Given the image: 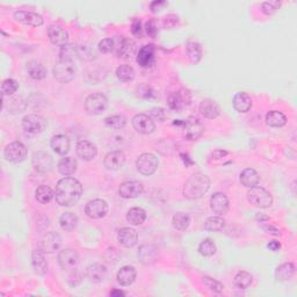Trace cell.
<instances>
[{
  "label": "cell",
  "mask_w": 297,
  "mask_h": 297,
  "mask_svg": "<svg viewBox=\"0 0 297 297\" xmlns=\"http://www.w3.org/2000/svg\"><path fill=\"white\" fill-rule=\"evenodd\" d=\"M83 186L74 178H63L58 181L55 191L56 202L62 207H72L80 200Z\"/></svg>",
  "instance_id": "cell-1"
},
{
  "label": "cell",
  "mask_w": 297,
  "mask_h": 297,
  "mask_svg": "<svg viewBox=\"0 0 297 297\" xmlns=\"http://www.w3.org/2000/svg\"><path fill=\"white\" fill-rule=\"evenodd\" d=\"M210 187V180L207 175L197 173L188 179L184 187L185 198L190 200H197L203 197Z\"/></svg>",
  "instance_id": "cell-2"
},
{
  "label": "cell",
  "mask_w": 297,
  "mask_h": 297,
  "mask_svg": "<svg viewBox=\"0 0 297 297\" xmlns=\"http://www.w3.org/2000/svg\"><path fill=\"white\" fill-rule=\"evenodd\" d=\"M248 200L252 205L261 209L269 208L273 203L271 193L258 186H254L248 192Z\"/></svg>",
  "instance_id": "cell-3"
},
{
  "label": "cell",
  "mask_w": 297,
  "mask_h": 297,
  "mask_svg": "<svg viewBox=\"0 0 297 297\" xmlns=\"http://www.w3.org/2000/svg\"><path fill=\"white\" fill-rule=\"evenodd\" d=\"M77 67L71 60L59 59L53 66V77L59 83H69L76 77Z\"/></svg>",
  "instance_id": "cell-4"
},
{
  "label": "cell",
  "mask_w": 297,
  "mask_h": 297,
  "mask_svg": "<svg viewBox=\"0 0 297 297\" xmlns=\"http://www.w3.org/2000/svg\"><path fill=\"white\" fill-rule=\"evenodd\" d=\"M108 107V99L102 93H94L86 98L85 109L91 115L102 114Z\"/></svg>",
  "instance_id": "cell-5"
},
{
  "label": "cell",
  "mask_w": 297,
  "mask_h": 297,
  "mask_svg": "<svg viewBox=\"0 0 297 297\" xmlns=\"http://www.w3.org/2000/svg\"><path fill=\"white\" fill-rule=\"evenodd\" d=\"M4 157L11 163H21L27 157V148L21 142H13L5 148Z\"/></svg>",
  "instance_id": "cell-6"
},
{
  "label": "cell",
  "mask_w": 297,
  "mask_h": 297,
  "mask_svg": "<svg viewBox=\"0 0 297 297\" xmlns=\"http://www.w3.org/2000/svg\"><path fill=\"white\" fill-rule=\"evenodd\" d=\"M114 41V50H116L117 56L121 58L129 59L135 52V43L133 40L126 36H115Z\"/></svg>",
  "instance_id": "cell-7"
},
{
  "label": "cell",
  "mask_w": 297,
  "mask_h": 297,
  "mask_svg": "<svg viewBox=\"0 0 297 297\" xmlns=\"http://www.w3.org/2000/svg\"><path fill=\"white\" fill-rule=\"evenodd\" d=\"M138 172L143 175H151L156 172L158 167V159L152 153H143L138 157L136 161Z\"/></svg>",
  "instance_id": "cell-8"
},
{
  "label": "cell",
  "mask_w": 297,
  "mask_h": 297,
  "mask_svg": "<svg viewBox=\"0 0 297 297\" xmlns=\"http://www.w3.org/2000/svg\"><path fill=\"white\" fill-rule=\"evenodd\" d=\"M191 102V93L187 90H180L179 92L171 93L167 98V104L170 109L181 111Z\"/></svg>",
  "instance_id": "cell-9"
},
{
  "label": "cell",
  "mask_w": 297,
  "mask_h": 297,
  "mask_svg": "<svg viewBox=\"0 0 297 297\" xmlns=\"http://www.w3.org/2000/svg\"><path fill=\"white\" fill-rule=\"evenodd\" d=\"M204 128L198 119H188L182 122V133L186 140L197 141L202 136Z\"/></svg>",
  "instance_id": "cell-10"
},
{
  "label": "cell",
  "mask_w": 297,
  "mask_h": 297,
  "mask_svg": "<svg viewBox=\"0 0 297 297\" xmlns=\"http://www.w3.org/2000/svg\"><path fill=\"white\" fill-rule=\"evenodd\" d=\"M22 127L26 133L36 135V134H41L42 131L46 129L47 122L43 117L32 114V115H27L23 117Z\"/></svg>",
  "instance_id": "cell-11"
},
{
  "label": "cell",
  "mask_w": 297,
  "mask_h": 297,
  "mask_svg": "<svg viewBox=\"0 0 297 297\" xmlns=\"http://www.w3.org/2000/svg\"><path fill=\"white\" fill-rule=\"evenodd\" d=\"M108 212V203L101 198H96V200L90 201L85 207V214L90 218L99 219L107 215Z\"/></svg>",
  "instance_id": "cell-12"
},
{
  "label": "cell",
  "mask_w": 297,
  "mask_h": 297,
  "mask_svg": "<svg viewBox=\"0 0 297 297\" xmlns=\"http://www.w3.org/2000/svg\"><path fill=\"white\" fill-rule=\"evenodd\" d=\"M133 127L134 129L140 134H151L156 129V124L153 120L147 114H137L133 119Z\"/></svg>",
  "instance_id": "cell-13"
},
{
  "label": "cell",
  "mask_w": 297,
  "mask_h": 297,
  "mask_svg": "<svg viewBox=\"0 0 297 297\" xmlns=\"http://www.w3.org/2000/svg\"><path fill=\"white\" fill-rule=\"evenodd\" d=\"M79 262V255L72 248H65L59 252L58 254V264L60 267L65 271H70L77 267Z\"/></svg>",
  "instance_id": "cell-14"
},
{
  "label": "cell",
  "mask_w": 297,
  "mask_h": 297,
  "mask_svg": "<svg viewBox=\"0 0 297 297\" xmlns=\"http://www.w3.org/2000/svg\"><path fill=\"white\" fill-rule=\"evenodd\" d=\"M143 191H144V187L142 182L131 180L121 184L119 193L121 197L124 198H135L140 197V195L143 193Z\"/></svg>",
  "instance_id": "cell-15"
},
{
  "label": "cell",
  "mask_w": 297,
  "mask_h": 297,
  "mask_svg": "<svg viewBox=\"0 0 297 297\" xmlns=\"http://www.w3.org/2000/svg\"><path fill=\"white\" fill-rule=\"evenodd\" d=\"M32 164L37 172H42L43 173V172L50 171V168L52 166V158L45 151H39V152L33 154Z\"/></svg>",
  "instance_id": "cell-16"
},
{
  "label": "cell",
  "mask_w": 297,
  "mask_h": 297,
  "mask_svg": "<svg viewBox=\"0 0 297 297\" xmlns=\"http://www.w3.org/2000/svg\"><path fill=\"white\" fill-rule=\"evenodd\" d=\"M14 19L20 23L30 27H40L43 25V18L40 14L28 11H18L14 13Z\"/></svg>",
  "instance_id": "cell-17"
},
{
  "label": "cell",
  "mask_w": 297,
  "mask_h": 297,
  "mask_svg": "<svg viewBox=\"0 0 297 297\" xmlns=\"http://www.w3.org/2000/svg\"><path fill=\"white\" fill-rule=\"evenodd\" d=\"M60 243H62V239H60L58 234H56V232H48V234H46L42 237L41 243H40V248H41L45 253H53L59 248Z\"/></svg>",
  "instance_id": "cell-18"
},
{
  "label": "cell",
  "mask_w": 297,
  "mask_h": 297,
  "mask_svg": "<svg viewBox=\"0 0 297 297\" xmlns=\"http://www.w3.org/2000/svg\"><path fill=\"white\" fill-rule=\"evenodd\" d=\"M126 163V156L122 151H111L104 157V166L110 171H117Z\"/></svg>",
  "instance_id": "cell-19"
},
{
  "label": "cell",
  "mask_w": 297,
  "mask_h": 297,
  "mask_svg": "<svg viewBox=\"0 0 297 297\" xmlns=\"http://www.w3.org/2000/svg\"><path fill=\"white\" fill-rule=\"evenodd\" d=\"M117 241L124 248H134L138 242V235L135 229L131 228H122L117 234Z\"/></svg>",
  "instance_id": "cell-20"
},
{
  "label": "cell",
  "mask_w": 297,
  "mask_h": 297,
  "mask_svg": "<svg viewBox=\"0 0 297 297\" xmlns=\"http://www.w3.org/2000/svg\"><path fill=\"white\" fill-rule=\"evenodd\" d=\"M210 207L212 211L218 215H225L229 210V198L223 193H215L210 198Z\"/></svg>",
  "instance_id": "cell-21"
},
{
  "label": "cell",
  "mask_w": 297,
  "mask_h": 297,
  "mask_svg": "<svg viewBox=\"0 0 297 297\" xmlns=\"http://www.w3.org/2000/svg\"><path fill=\"white\" fill-rule=\"evenodd\" d=\"M77 153L82 158L83 160L90 161L93 160L97 157L98 150L97 147L93 143H91L89 141H80L77 144Z\"/></svg>",
  "instance_id": "cell-22"
},
{
  "label": "cell",
  "mask_w": 297,
  "mask_h": 297,
  "mask_svg": "<svg viewBox=\"0 0 297 297\" xmlns=\"http://www.w3.org/2000/svg\"><path fill=\"white\" fill-rule=\"evenodd\" d=\"M32 264L34 272H35L36 274L45 275L46 273L48 272V262H47L45 258V252H43L41 248L35 249V251L33 252Z\"/></svg>",
  "instance_id": "cell-23"
},
{
  "label": "cell",
  "mask_w": 297,
  "mask_h": 297,
  "mask_svg": "<svg viewBox=\"0 0 297 297\" xmlns=\"http://www.w3.org/2000/svg\"><path fill=\"white\" fill-rule=\"evenodd\" d=\"M200 111L205 119H216L221 114V107L216 101L211 99H205L200 104Z\"/></svg>",
  "instance_id": "cell-24"
},
{
  "label": "cell",
  "mask_w": 297,
  "mask_h": 297,
  "mask_svg": "<svg viewBox=\"0 0 297 297\" xmlns=\"http://www.w3.org/2000/svg\"><path fill=\"white\" fill-rule=\"evenodd\" d=\"M48 35L52 45H55L57 47H64L67 45V40H69L67 33L58 26L50 27L48 29Z\"/></svg>",
  "instance_id": "cell-25"
},
{
  "label": "cell",
  "mask_w": 297,
  "mask_h": 297,
  "mask_svg": "<svg viewBox=\"0 0 297 297\" xmlns=\"http://www.w3.org/2000/svg\"><path fill=\"white\" fill-rule=\"evenodd\" d=\"M137 63L142 67H148L154 63V47L152 45L144 46L137 55Z\"/></svg>",
  "instance_id": "cell-26"
},
{
  "label": "cell",
  "mask_w": 297,
  "mask_h": 297,
  "mask_svg": "<svg viewBox=\"0 0 297 297\" xmlns=\"http://www.w3.org/2000/svg\"><path fill=\"white\" fill-rule=\"evenodd\" d=\"M232 103H234L235 109L239 113H248L252 107V99L248 93L238 92L234 97Z\"/></svg>",
  "instance_id": "cell-27"
},
{
  "label": "cell",
  "mask_w": 297,
  "mask_h": 297,
  "mask_svg": "<svg viewBox=\"0 0 297 297\" xmlns=\"http://www.w3.org/2000/svg\"><path fill=\"white\" fill-rule=\"evenodd\" d=\"M50 145H51L52 150L57 154H60V156L66 154L70 150V141L65 135H56V136H53L51 142H50Z\"/></svg>",
  "instance_id": "cell-28"
},
{
  "label": "cell",
  "mask_w": 297,
  "mask_h": 297,
  "mask_svg": "<svg viewBox=\"0 0 297 297\" xmlns=\"http://www.w3.org/2000/svg\"><path fill=\"white\" fill-rule=\"evenodd\" d=\"M87 278L90 279V281L99 283L102 282L107 276V268L106 266L101 264H93L87 268Z\"/></svg>",
  "instance_id": "cell-29"
},
{
  "label": "cell",
  "mask_w": 297,
  "mask_h": 297,
  "mask_svg": "<svg viewBox=\"0 0 297 297\" xmlns=\"http://www.w3.org/2000/svg\"><path fill=\"white\" fill-rule=\"evenodd\" d=\"M136 269L133 266H124L117 273V282L124 287L130 286L135 281V279H136Z\"/></svg>",
  "instance_id": "cell-30"
},
{
  "label": "cell",
  "mask_w": 297,
  "mask_h": 297,
  "mask_svg": "<svg viewBox=\"0 0 297 297\" xmlns=\"http://www.w3.org/2000/svg\"><path fill=\"white\" fill-rule=\"evenodd\" d=\"M158 251L153 245H143L138 251V258L145 265H151L156 261Z\"/></svg>",
  "instance_id": "cell-31"
},
{
  "label": "cell",
  "mask_w": 297,
  "mask_h": 297,
  "mask_svg": "<svg viewBox=\"0 0 297 297\" xmlns=\"http://www.w3.org/2000/svg\"><path fill=\"white\" fill-rule=\"evenodd\" d=\"M27 72H28L30 78L35 80H42L47 77L46 66L37 60H32L27 64Z\"/></svg>",
  "instance_id": "cell-32"
},
{
  "label": "cell",
  "mask_w": 297,
  "mask_h": 297,
  "mask_svg": "<svg viewBox=\"0 0 297 297\" xmlns=\"http://www.w3.org/2000/svg\"><path fill=\"white\" fill-rule=\"evenodd\" d=\"M295 274V265L292 262L280 265L275 271V279L278 281H289Z\"/></svg>",
  "instance_id": "cell-33"
},
{
  "label": "cell",
  "mask_w": 297,
  "mask_h": 297,
  "mask_svg": "<svg viewBox=\"0 0 297 297\" xmlns=\"http://www.w3.org/2000/svg\"><path fill=\"white\" fill-rule=\"evenodd\" d=\"M260 181V177L258 174V172L253 168H246L241 173V182L243 186L245 187L252 188L259 184Z\"/></svg>",
  "instance_id": "cell-34"
},
{
  "label": "cell",
  "mask_w": 297,
  "mask_h": 297,
  "mask_svg": "<svg viewBox=\"0 0 297 297\" xmlns=\"http://www.w3.org/2000/svg\"><path fill=\"white\" fill-rule=\"evenodd\" d=\"M266 123H267L269 127L280 128L283 127L287 123V117L281 111L272 110L266 115Z\"/></svg>",
  "instance_id": "cell-35"
},
{
  "label": "cell",
  "mask_w": 297,
  "mask_h": 297,
  "mask_svg": "<svg viewBox=\"0 0 297 297\" xmlns=\"http://www.w3.org/2000/svg\"><path fill=\"white\" fill-rule=\"evenodd\" d=\"M77 170V160L72 157L62 158L58 163V171L63 175H71Z\"/></svg>",
  "instance_id": "cell-36"
},
{
  "label": "cell",
  "mask_w": 297,
  "mask_h": 297,
  "mask_svg": "<svg viewBox=\"0 0 297 297\" xmlns=\"http://www.w3.org/2000/svg\"><path fill=\"white\" fill-rule=\"evenodd\" d=\"M77 223H78V217L73 212H64L59 218L60 228L65 231H72L77 227Z\"/></svg>",
  "instance_id": "cell-37"
},
{
  "label": "cell",
  "mask_w": 297,
  "mask_h": 297,
  "mask_svg": "<svg viewBox=\"0 0 297 297\" xmlns=\"http://www.w3.org/2000/svg\"><path fill=\"white\" fill-rule=\"evenodd\" d=\"M53 197H55L53 191L49 187V186H46V185L40 186V187L37 188L35 192L36 200L39 201L40 203H43V204L49 203V202L52 200Z\"/></svg>",
  "instance_id": "cell-38"
},
{
  "label": "cell",
  "mask_w": 297,
  "mask_h": 297,
  "mask_svg": "<svg viewBox=\"0 0 297 297\" xmlns=\"http://www.w3.org/2000/svg\"><path fill=\"white\" fill-rule=\"evenodd\" d=\"M147 218V214L142 208H131L127 214V221L133 225H141Z\"/></svg>",
  "instance_id": "cell-39"
},
{
  "label": "cell",
  "mask_w": 297,
  "mask_h": 297,
  "mask_svg": "<svg viewBox=\"0 0 297 297\" xmlns=\"http://www.w3.org/2000/svg\"><path fill=\"white\" fill-rule=\"evenodd\" d=\"M191 217L185 212H178L173 216L172 219V225L174 229H177L179 231H185L186 229L190 227Z\"/></svg>",
  "instance_id": "cell-40"
},
{
  "label": "cell",
  "mask_w": 297,
  "mask_h": 297,
  "mask_svg": "<svg viewBox=\"0 0 297 297\" xmlns=\"http://www.w3.org/2000/svg\"><path fill=\"white\" fill-rule=\"evenodd\" d=\"M186 50H187V55L188 58L193 64H198L201 60L202 57V49L201 46L197 42H188L187 47H186Z\"/></svg>",
  "instance_id": "cell-41"
},
{
  "label": "cell",
  "mask_w": 297,
  "mask_h": 297,
  "mask_svg": "<svg viewBox=\"0 0 297 297\" xmlns=\"http://www.w3.org/2000/svg\"><path fill=\"white\" fill-rule=\"evenodd\" d=\"M225 227V221L219 216L208 217L204 222V229L209 231H221Z\"/></svg>",
  "instance_id": "cell-42"
},
{
  "label": "cell",
  "mask_w": 297,
  "mask_h": 297,
  "mask_svg": "<svg viewBox=\"0 0 297 297\" xmlns=\"http://www.w3.org/2000/svg\"><path fill=\"white\" fill-rule=\"evenodd\" d=\"M116 77L120 82H131L135 78V70L130 65H121L116 70Z\"/></svg>",
  "instance_id": "cell-43"
},
{
  "label": "cell",
  "mask_w": 297,
  "mask_h": 297,
  "mask_svg": "<svg viewBox=\"0 0 297 297\" xmlns=\"http://www.w3.org/2000/svg\"><path fill=\"white\" fill-rule=\"evenodd\" d=\"M252 280H253V278L249 273L242 271V272H238L237 274H236L235 279H234V283H235V286L238 287L239 289H246L252 283Z\"/></svg>",
  "instance_id": "cell-44"
},
{
  "label": "cell",
  "mask_w": 297,
  "mask_h": 297,
  "mask_svg": "<svg viewBox=\"0 0 297 297\" xmlns=\"http://www.w3.org/2000/svg\"><path fill=\"white\" fill-rule=\"evenodd\" d=\"M59 57L62 60H71L73 62V59L76 57H78V47L74 45H66L60 48Z\"/></svg>",
  "instance_id": "cell-45"
},
{
  "label": "cell",
  "mask_w": 297,
  "mask_h": 297,
  "mask_svg": "<svg viewBox=\"0 0 297 297\" xmlns=\"http://www.w3.org/2000/svg\"><path fill=\"white\" fill-rule=\"evenodd\" d=\"M104 123H106L107 127L111 128V129L120 130L126 127L127 119L123 115H113L106 117V119H104Z\"/></svg>",
  "instance_id": "cell-46"
},
{
  "label": "cell",
  "mask_w": 297,
  "mask_h": 297,
  "mask_svg": "<svg viewBox=\"0 0 297 297\" xmlns=\"http://www.w3.org/2000/svg\"><path fill=\"white\" fill-rule=\"evenodd\" d=\"M198 252H200V254L203 256L214 255L216 253V246L214 244V242L209 238L202 241L201 244L198 245Z\"/></svg>",
  "instance_id": "cell-47"
},
{
  "label": "cell",
  "mask_w": 297,
  "mask_h": 297,
  "mask_svg": "<svg viewBox=\"0 0 297 297\" xmlns=\"http://www.w3.org/2000/svg\"><path fill=\"white\" fill-rule=\"evenodd\" d=\"M18 89H19V84L14 79H6L2 82L1 92L4 97L5 96H7V97L13 96V94L18 91Z\"/></svg>",
  "instance_id": "cell-48"
},
{
  "label": "cell",
  "mask_w": 297,
  "mask_h": 297,
  "mask_svg": "<svg viewBox=\"0 0 297 297\" xmlns=\"http://www.w3.org/2000/svg\"><path fill=\"white\" fill-rule=\"evenodd\" d=\"M202 282L204 283V286L207 287L209 290H211V292L214 293H222L223 289H224L223 283L216 281V280L209 278V276H204V278L202 279Z\"/></svg>",
  "instance_id": "cell-49"
},
{
  "label": "cell",
  "mask_w": 297,
  "mask_h": 297,
  "mask_svg": "<svg viewBox=\"0 0 297 297\" xmlns=\"http://www.w3.org/2000/svg\"><path fill=\"white\" fill-rule=\"evenodd\" d=\"M281 6V2L278 0H272V1H265L261 4V11L265 13L266 15H273Z\"/></svg>",
  "instance_id": "cell-50"
},
{
  "label": "cell",
  "mask_w": 297,
  "mask_h": 297,
  "mask_svg": "<svg viewBox=\"0 0 297 297\" xmlns=\"http://www.w3.org/2000/svg\"><path fill=\"white\" fill-rule=\"evenodd\" d=\"M137 94L138 97L143 98V99H154L157 97L156 91L153 89H151L150 86L148 85H141L140 87H137Z\"/></svg>",
  "instance_id": "cell-51"
},
{
  "label": "cell",
  "mask_w": 297,
  "mask_h": 297,
  "mask_svg": "<svg viewBox=\"0 0 297 297\" xmlns=\"http://www.w3.org/2000/svg\"><path fill=\"white\" fill-rule=\"evenodd\" d=\"M99 50L102 53H109L114 50L113 39H104L99 43Z\"/></svg>",
  "instance_id": "cell-52"
},
{
  "label": "cell",
  "mask_w": 297,
  "mask_h": 297,
  "mask_svg": "<svg viewBox=\"0 0 297 297\" xmlns=\"http://www.w3.org/2000/svg\"><path fill=\"white\" fill-rule=\"evenodd\" d=\"M78 57H80L82 59L91 60L96 57V53H94V51H92L89 47H78Z\"/></svg>",
  "instance_id": "cell-53"
},
{
  "label": "cell",
  "mask_w": 297,
  "mask_h": 297,
  "mask_svg": "<svg viewBox=\"0 0 297 297\" xmlns=\"http://www.w3.org/2000/svg\"><path fill=\"white\" fill-rule=\"evenodd\" d=\"M131 33H133L134 36L138 37V39H141L142 36H143V28H142V23L141 20L135 19L133 25H131Z\"/></svg>",
  "instance_id": "cell-54"
},
{
  "label": "cell",
  "mask_w": 297,
  "mask_h": 297,
  "mask_svg": "<svg viewBox=\"0 0 297 297\" xmlns=\"http://www.w3.org/2000/svg\"><path fill=\"white\" fill-rule=\"evenodd\" d=\"M145 30H147V34L150 37H152V39H154V37L157 36V26H156V22H154V20H148V21L145 23Z\"/></svg>",
  "instance_id": "cell-55"
},
{
  "label": "cell",
  "mask_w": 297,
  "mask_h": 297,
  "mask_svg": "<svg viewBox=\"0 0 297 297\" xmlns=\"http://www.w3.org/2000/svg\"><path fill=\"white\" fill-rule=\"evenodd\" d=\"M151 116L161 122V121H164L165 117H166V114H165L163 108H153V109H151Z\"/></svg>",
  "instance_id": "cell-56"
},
{
  "label": "cell",
  "mask_w": 297,
  "mask_h": 297,
  "mask_svg": "<svg viewBox=\"0 0 297 297\" xmlns=\"http://www.w3.org/2000/svg\"><path fill=\"white\" fill-rule=\"evenodd\" d=\"M165 5H166V1H164V0H156V1L151 2V11L153 13L159 12Z\"/></svg>",
  "instance_id": "cell-57"
},
{
  "label": "cell",
  "mask_w": 297,
  "mask_h": 297,
  "mask_svg": "<svg viewBox=\"0 0 297 297\" xmlns=\"http://www.w3.org/2000/svg\"><path fill=\"white\" fill-rule=\"evenodd\" d=\"M262 229H264V230L267 232V234H271V235H274V236H281V231H280L278 228L273 227V225H264Z\"/></svg>",
  "instance_id": "cell-58"
},
{
  "label": "cell",
  "mask_w": 297,
  "mask_h": 297,
  "mask_svg": "<svg viewBox=\"0 0 297 297\" xmlns=\"http://www.w3.org/2000/svg\"><path fill=\"white\" fill-rule=\"evenodd\" d=\"M267 248L273 252H278V251H280V248H281V244H280V243L276 242V241H272L267 245Z\"/></svg>",
  "instance_id": "cell-59"
},
{
  "label": "cell",
  "mask_w": 297,
  "mask_h": 297,
  "mask_svg": "<svg viewBox=\"0 0 297 297\" xmlns=\"http://www.w3.org/2000/svg\"><path fill=\"white\" fill-rule=\"evenodd\" d=\"M225 154H228L227 151H223V150H217L215 151L214 153L211 154V157L214 158V159H219V158H223L225 156Z\"/></svg>",
  "instance_id": "cell-60"
},
{
  "label": "cell",
  "mask_w": 297,
  "mask_h": 297,
  "mask_svg": "<svg viewBox=\"0 0 297 297\" xmlns=\"http://www.w3.org/2000/svg\"><path fill=\"white\" fill-rule=\"evenodd\" d=\"M126 294H124L123 292H121V290H113V292H110V296L111 297H121V296H124Z\"/></svg>",
  "instance_id": "cell-61"
},
{
  "label": "cell",
  "mask_w": 297,
  "mask_h": 297,
  "mask_svg": "<svg viewBox=\"0 0 297 297\" xmlns=\"http://www.w3.org/2000/svg\"><path fill=\"white\" fill-rule=\"evenodd\" d=\"M258 219H260V221H262V219H265V221H267L268 219V217L267 216H262V215H260V216H258V217H256Z\"/></svg>",
  "instance_id": "cell-62"
}]
</instances>
